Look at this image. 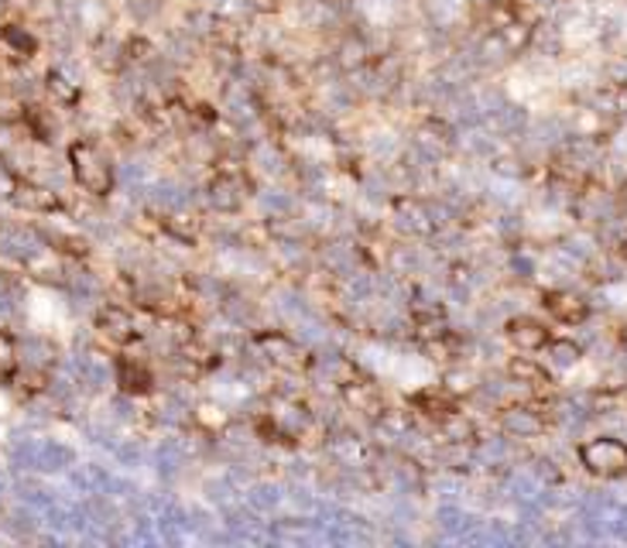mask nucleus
Wrapping results in <instances>:
<instances>
[{
    "mask_svg": "<svg viewBox=\"0 0 627 548\" xmlns=\"http://www.w3.org/2000/svg\"><path fill=\"white\" fill-rule=\"evenodd\" d=\"M65 155H69V172H73L83 193L97 196V199H107L113 193L118 175H113L110 158L97 145H89V141H73Z\"/></svg>",
    "mask_w": 627,
    "mask_h": 548,
    "instance_id": "obj_1",
    "label": "nucleus"
},
{
    "mask_svg": "<svg viewBox=\"0 0 627 548\" xmlns=\"http://www.w3.org/2000/svg\"><path fill=\"white\" fill-rule=\"evenodd\" d=\"M576 460L597 480H624L627 476V439L593 436L576 446Z\"/></svg>",
    "mask_w": 627,
    "mask_h": 548,
    "instance_id": "obj_2",
    "label": "nucleus"
},
{
    "mask_svg": "<svg viewBox=\"0 0 627 548\" xmlns=\"http://www.w3.org/2000/svg\"><path fill=\"white\" fill-rule=\"evenodd\" d=\"M254 346H258L261 361L268 367L282 370V374H306L312 367L309 350L282 329H261L258 337H254Z\"/></svg>",
    "mask_w": 627,
    "mask_h": 548,
    "instance_id": "obj_3",
    "label": "nucleus"
},
{
    "mask_svg": "<svg viewBox=\"0 0 627 548\" xmlns=\"http://www.w3.org/2000/svg\"><path fill=\"white\" fill-rule=\"evenodd\" d=\"M497 428L504 439H515V442H531V439H542L549 433V418L539 404H507V409L497 415Z\"/></svg>",
    "mask_w": 627,
    "mask_h": 548,
    "instance_id": "obj_4",
    "label": "nucleus"
},
{
    "mask_svg": "<svg viewBox=\"0 0 627 548\" xmlns=\"http://www.w3.org/2000/svg\"><path fill=\"white\" fill-rule=\"evenodd\" d=\"M552 337L555 332L549 329V322H542L536 316H511L504 322V340L511 343L515 353H542Z\"/></svg>",
    "mask_w": 627,
    "mask_h": 548,
    "instance_id": "obj_5",
    "label": "nucleus"
},
{
    "mask_svg": "<svg viewBox=\"0 0 627 548\" xmlns=\"http://www.w3.org/2000/svg\"><path fill=\"white\" fill-rule=\"evenodd\" d=\"M542 308L555 326H583L590 319V302L573 289H549L542 292Z\"/></svg>",
    "mask_w": 627,
    "mask_h": 548,
    "instance_id": "obj_6",
    "label": "nucleus"
},
{
    "mask_svg": "<svg viewBox=\"0 0 627 548\" xmlns=\"http://www.w3.org/2000/svg\"><path fill=\"white\" fill-rule=\"evenodd\" d=\"M250 196V185L234 172H213L206 182V199L217 212H241Z\"/></svg>",
    "mask_w": 627,
    "mask_h": 548,
    "instance_id": "obj_7",
    "label": "nucleus"
},
{
    "mask_svg": "<svg viewBox=\"0 0 627 548\" xmlns=\"http://www.w3.org/2000/svg\"><path fill=\"white\" fill-rule=\"evenodd\" d=\"M11 203L17 209H25V212H38V217H49V212L62 209V199L52 193V188L28 182V179H14L11 182Z\"/></svg>",
    "mask_w": 627,
    "mask_h": 548,
    "instance_id": "obj_8",
    "label": "nucleus"
},
{
    "mask_svg": "<svg viewBox=\"0 0 627 548\" xmlns=\"http://www.w3.org/2000/svg\"><path fill=\"white\" fill-rule=\"evenodd\" d=\"M507 377L528 391H549L552 388V367L539 361L536 353H518L507 361Z\"/></svg>",
    "mask_w": 627,
    "mask_h": 548,
    "instance_id": "obj_9",
    "label": "nucleus"
},
{
    "mask_svg": "<svg viewBox=\"0 0 627 548\" xmlns=\"http://www.w3.org/2000/svg\"><path fill=\"white\" fill-rule=\"evenodd\" d=\"M97 332L103 340H110L113 346H131L137 340V322H134V316L127 313V308L107 305V308H100V316H97Z\"/></svg>",
    "mask_w": 627,
    "mask_h": 548,
    "instance_id": "obj_10",
    "label": "nucleus"
},
{
    "mask_svg": "<svg viewBox=\"0 0 627 548\" xmlns=\"http://www.w3.org/2000/svg\"><path fill=\"white\" fill-rule=\"evenodd\" d=\"M343 401L351 404L354 412L367 415V418H378L388 409L384 394L374 385H367V380H346V385H343Z\"/></svg>",
    "mask_w": 627,
    "mask_h": 548,
    "instance_id": "obj_11",
    "label": "nucleus"
},
{
    "mask_svg": "<svg viewBox=\"0 0 627 548\" xmlns=\"http://www.w3.org/2000/svg\"><path fill=\"white\" fill-rule=\"evenodd\" d=\"M118 385L121 391L127 394H151L155 391V374L145 361H137V356H121L118 361Z\"/></svg>",
    "mask_w": 627,
    "mask_h": 548,
    "instance_id": "obj_12",
    "label": "nucleus"
},
{
    "mask_svg": "<svg viewBox=\"0 0 627 548\" xmlns=\"http://www.w3.org/2000/svg\"><path fill=\"white\" fill-rule=\"evenodd\" d=\"M0 52L11 62H32L38 56V38L21 25H0Z\"/></svg>",
    "mask_w": 627,
    "mask_h": 548,
    "instance_id": "obj_13",
    "label": "nucleus"
},
{
    "mask_svg": "<svg viewBox=\"0 0 627 548\" xmlns=\"http://www.w3.org/2000/svg\"><path fill=\"white\" fill-rule=\"evenodd\" d=\"M411 409L415 412H422V415H429L435 425L443 422V418H450L453 412H459V401L439 385V388H429V391H418V394H411Z\"/></svg>",
    "mask_w": 627,
    "mask_h": 548,
    "instance_id": "obj_14",
    "label": "nucleus"
},
{
    "mask_svg": "<svg viewBox=\"0 0 627 548\" xmlns=\"http://www.w3.org/2000/svg\"><path fill=\"white\" fill-rule=\"evenodd\" d=\"M542 353H545V364L552 370H573L579 361H583V346H579L576 340H569V337H552Z\"/></svg>",
    "mask_w": 627,
    "mask_h": 548,
    "instance_id": "obj_15",
    "label": "nucleus"
},
{
    "mask_svg": "<svg viewBox=\"0 0 627 548\" xmlns=\"http://www.w3.org/2000/svg\"><path fill=\"white\" fill-rule=\"evenodd\" d=\"M45 89H49V97L59 103V107H76L79 103V86L69 80L59 69H52L49 76H45Z\"/></svg>",
    "mask_w": 627,
    "mask_h": 548,
    "instance_id": "obj_16",
    "label": "nucleus"
},
{
    "mask_svg": "<svg viewBox=\"0 0 627 548\" xmlns=\"http://www.w3.org/2000/svg\"><path fill=\"white\" fill-rule=\"evenodd\" d=\"M443 388L456 398V401H463V398H470L474 394V388H477V374L470 370V367H453V370H446L443 374Z\"/></svg>",
    "mask_w": 627,
    "mask_h": 548,
    "instance_id": "obj_17",
    "label": "nucleus"
},
{
    "mask_svg": "<svg viewBox=\"0 0 627 548\" xmlns=\"http://www.w3.org/2000/svg\"><path fill=\"white\" fill-rule=\"evenodd\" d=\"M17 370V343L8 329H0V377H11Z\"/></svg>",
    "mask_w": 627,
    "mask_h": 548,
    "instance_id": "obj_18",
    "label": "nucleus"
},
{
    "mask_svg": "<svg viewBox=\"0 0 627 548\" xmlns=\"http://www.w3.org/2000/svg\"><path fill=\"white\" fill-rule=\"evenodd\" d=\"M193 121H196L199 127H213V124H217V107H213V103H196V107H193Z\"/></svg>",
    "mask_w": 627,
    "mask_h": 548,
    "instance_id": "obj_19",
    "label": "nucleus"
},
{
    "mask_svg": "<svg viewBox=\"0 0 627 548\" xmlns=\"http://www.w3.org/2000/svg\"><path fill=\"white\" fill-rule=\"evenodd\" d=\"M617 337H620V343H624V346H627V322H624V326H620V332H617Z\"/></svg>",
    "mask_w": 627,
    "mask_h": 548,
    "instance_id": "obj_20",
    "label": "nucleus"
},
{
    "mask_svg": "<svg viewBox=\"0 0 627 548\" xmlns=\"http://www.w3.org/2000/svg\"><path fill=\"white\" fill-rule=\"evenodd\" d=\"M624 209H627V206H624Z\"/></svg>",
    "mask_w": 627,
    "mask_h": 548,
    "instance_id": "obj_21",
    "label": "nucleus"
}]
</instances>
